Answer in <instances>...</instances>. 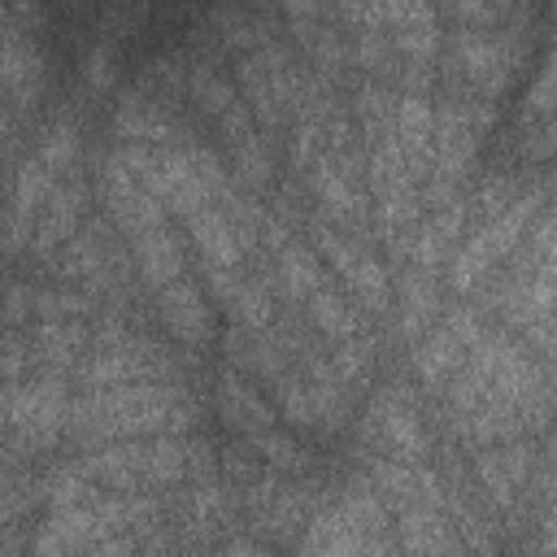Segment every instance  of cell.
<instances>
[{
  "label": "cell",
  "mask_w": 557,
  "mask_h": 557,
  "mask_svg": "<svg viewBox=\"0 0 557 557\" xmlns=\"http://www.w3.org/2000/svg\"><path fill=\"white\" fill-rule=\"evenodd\" d=\"M26 344H30V366H44V374H61L87 352V331L78 318L35 322V335Z\"/></svg>",
  "instance_id": "13"
},
{
  "label": "cell",
  "mask_w": 557,
  "mask_h": 557,
  "mask_svg": "<svg viewBox=\"0 0 557 557\" xmlns=\"http://www.w3.org/2000/svg\"><path fill=\"white\" fill-rule=\"evenodd\" d=\"M83 205H87V191H83V183H78V178L57 183V187H52V196L44 200L39 218H35V231H30L26 252H30V257H57V248L78 231Z\"/></svg>",
  "instance_id": "11"
},
{
  "label": "cell",
  "mask_w": 557,
  "mask_h": 557,
  "mask_svg": "<svg viewBox=\"0 0 557 557\" xmlns=\"http://www.w3.org/2000/svg\"><path fill=\"white\" fill-rule=\"evenodd\" d=\"M30 370V344L17 331H0V383L26 379Z\"/></svg>",
  "instance_id": "26"
},
{
  "label": "cell",
  "mask_w": 557,
  "mask_h": 557,
  "mask_svg": "<svg viewBox=\"0 0 557 557\" xmlns=\"http://www.w3.org/2000/svg\"><path fill=\"white\" fill-rule=\"evenodd\" d=\"M278 9H283L292 22H318L322 0H278Z\"/></svg>",
  "instance_id": "29"
},
{
  "label": "cell",
  "mask_w": 557,
  "mask_h": 557,
  "mask_svg": "<svg viewBox=\"0 0 557 557\" xmlns=\"http://www.w3.org/2000/svg\"><path fill=\"white\" fill-rule=\"evenodd\" d=\"M83 78H87V87L91 91H104V87H113V52L100 44L87 61H83Z\"/></svg>",
  "instance_id": "27"
},
{
  "label": "cell",
  "mask_w": 557,
  "mask_h": 557,
  "mask_svg": "<svg viewBox=\"0 0 557 557\" xmlns=\"http://www.w3.org/2000/svg\"><path fill=\"white\" fill-rule=\"evenodd\" d=\"M35 157H39L44 165H52L57 174H65V170L78 161V126H74L70 117L48 122V126H44V135H39Z\"/></svg>",
  "instance_id": "23"
},
{
  "label": "cell",
  "mask_w": 557,
  "mask_h": 557,
  "mask_svg": "<svg viewBox=\"0 0 557 557\" xmlns=\"http://www.w3.org/2000/svg\"><path fill=\"white\" fill-rule=\"evenodd\" d=\"M453 65L457 74L479 91V96H500L509 83H513V70H518V44L509 30L500 26H487V30H474V26H461L453 35Z\"/></svg>",
  "instance_id": "4"
},
{
  "label": "cell",
  "mask_w": 557,
  "mask_h": 557,
  "mask_svg": "<svg viewBox=\"0 0 557 557\" xmlns=\"http://www.w3.org/2000/svg\"><path fill=\"white\" fill-rule=\"evenodd\" d=\"M435 313V274H422V270H409L405 278V300H400V326L405 335H418Z\"/></svg>",
  "instance_id": "22"
},
{
  "label": "cell",
  "mask_w": 557,
  "mask_h": 557,
  "mask_svg": "<svg viewBox=\"0 0 557 557\" xmlns=\"http://www.w3.org/2000/svg\"><path fill=\"white\" fill-rule=\"evenodd\" d=\"M305 305H309V318H313V326L326 335V339H352V335H361V318L352 313V305L344 300V292L339 287H331L326 278L305 296Z\"/></svg>",
  "instance_id": "17"
},
{
  "label": "cell",
  "mask_w": 557,
  "mask_h": 557,
  "mask_svg": "<svg viewBox=\"0 0 557 557\" xmlns=\"http://www.w3.org/2000/svg\"><path fill=\"white\" fill-rule=\"evenodd\" d=\"M218 409L244 435H257V431L274 426V409L257 396V387L244 374H222V383H218Z\"/></svg>",
  "instance_id": "16"
},
{
  "label": "cell",
  "mask_w": 557,
  "mask_h": 557,
  "mask_svg": "<svg viewBox=\"0 0 557 557\" xmlns=\"http://www.w3.org/2000/svg\"><path fill=\"white\" fill-rule=\"evenodd\" d=\"M196 418V405L187 392L170 379H144V383H117V387H87L65 409V435L83 444H109V440H135V435H183Z\"/></svg>",
  "instance_id": "1"
},
{
  "label": "cell",
  "mask_w": 557,
  "mask_h": 557,
  "mask_svg": "<svg viewBox=\"0 0 557 557\" xmlns=\"http://www.w3.org/2000/svg\"><path fill=\"white\" fill-rule=\"evenodd\" d=\"M157 313L178 344H205L209 339V300H205V287L196 278L178 274L165 287H157Z\"/></svg>",
  "instance_id": "10"
},
{
  "label": "cell",
  "mask_w": 557,
  "mask_h": 557,
  "mask_svg": "<svg viewBox=\"0 0 557 557\" xmlns=\"http://www.w3.org/2000/svg\"><path fill=\"white\" fill-rule=\"evenodd\" d=\"M148 87H157V96H161V100H170V96L187 91V74H183V61H178L174 52H165V57H152V61L139 70V91H148Z\"/></svg>",
  "instance_id": "24"
},
{
  "label": "cell",
  "mask_w": 557,
  "mask_h": 557,
  "mask_svg": "<svg viewBox=\"0 0 557 557\" xmlns=\"http://www.w3.org/2000/svg\"><path fill=\"white\" fill-rule=\"evenodd\" d=\"M474 470H479L483 492H487V496H492L500 509H509V505L522 496V487H527L531 457H527V448H522V444L500 440V444H487V448L479 453Z\"/></svg>",
  "instance_id": "12"
},
{
  "label": "cell",
  "mask_w": 557,
  "mask_h": 557,
  "mask_svg": "<svg viewBox=\"0 0 557 557\" xmlns=\"http://www.w3.org/2000/svg\"><path fill=\"white\" fill-rule=\"evenodd\" d=\"M187 222V235L200 252V265L205 270H226V265H244V252H248V239L235 231V222L209 200L191 213H183Z\"/></svg>",
  "instance_id": "9"
},
{
  "label": "cell",
  "mask_w": 557,
  "mask_h": 557,
  "mask_svg": "<svg viewBox=\"0 0 557 557\" xmlns=\"http://www.w3.org/2000/svg\"><path fill=\"white\" fill-rule=\"evenodd\" d=\"M252 444H257V453H261L270 466H278V470H305V466H309V457L300 453V444H296L292 435L274 431V426L257 431V435H252Z\"/></svg>",
  "instance_id": "25"
},
{
  "label": "cell",
  "mask_w": 557,
  "mask_h": 557,
  "mask_svg": "<svg viewBox=\"0 0 557 557\" xmlns=\"http://www.w3.org/2000/svg\"><path fill=\"white\" fill-rule=\"evenodd\" d=\"M22 509H26V492L9 474H0V522H13Z\"/></svg>",
  "instance_id": "28"
},
{
  "label": "cell",
  "mask_w": 557,
  "mask_h": 557,
  "mask_svg": "<svg viewBox=\"0 0 557 557\" xmlns=\"http://www.w3.org/2000/svg\"><path fill=\"white\" fill-rule=\"evenodd\" d=\"M187 96H191V100L200 104V113H209L213 122H218V117L239 100V96H235V87H231L213 65H196V70L187 74Z\"/></svg>",
  "instance_id": "21"
},
{
  "label": "cell",
  "mask_w": 557,
  "mask_h": 557,
  "mask_svg": "<svg viewBox=\"0 0 557 557\" xmlns=\"http://www.w3.org/2000/svg\"><path fill=\"white\" fill-rule=\"evenodd\" d=\"M431 126H435V104L422 87H405L396 96V113H392V135L400 144V157H405V170L413 183L426 178L431 170Z\"/></svg>",
  "instance_id": "8"
},
{
  "label": "cell",
  "mask_w": 557,
  "mask_h": 557,
  "mask_svg": "<svg viewBox=\"0 0 557 557\" xmlns=\"http://www.w3.org/2000/svg\"><path fill=\"white\" fill-rule=\"evenodd\" d=\"M96 183H100V200H104V209H109V218H113V226L131 239V235H139V231H148V226H157V222H165V209H161V200L131 174V165L117 157V148L100 161V174H96Z\"/></svg>",
  "instance_id": "6"
},
{
  "label": "cell",
  "mask_w": 557,
  "mask_h": 557,
  "mask_svg": "<svg viewBox=\"0 0 557 557\" xmlns=\"http://www.w3.org/2000/svg\"><path fill=\"white\" fill-rule=\"evenodd\" d=\"M313 239H318V252L335 265V274L357 292V300L370 309V313H387V300H392V283H387V270L383 261L352 235H344L339 226H331L326 218L313 222Z\"/></svg>",
  "instance_id": "5"
},
{
  "label": "cell",
  "mask_w": 557,
  "mask_h": 557,
  "mask_svg": "<svg viewBox=\"0 0 557 557\" xmlns=\"http://www.w3.org/2000/svg\"><path fill=\"white\" fill-rule=\"evenodd\" d=\"M483 335V322L474 309H453L413 352V370L426 387H444V379L461 366V357L470 352V344Z\"/></svg>",
  "instance_id": "7"
},
{
  "label": "cell",
  "mask_w": 557,
  "mask_h": 557,
  "mask_svg": "<svg viewBox=\"0 0 557 557\" xmlns=\"http://www.w3.org/2000/svg\"><path fill=\"white\" fill-rule=\"evenodd\" d=\"M226 309H231V322H235L239 331H248V335H257V331H270V318H274V300H270V287H265V278H248V274H244V283L235 287V296L226 300Z\"/></svg>",
  "instance_id": "19"
},
{
  "label": "cell",
  "mask_w": 557,
  "mask_h": 557,
  "mask_svg": "<svg viewBox=\"0 0 557 557\" xmlns=\"http://www.w3.org/2000/svg\"><path fill=\"white\" fill-rule=\"evenodd\" d=\"M540 209H544V187H522L500 213L483 218L479 231L453 257V292H474L479 278H487L496 270V261L522 244V235H527V226L535 222Z\"/></svg>",
  "instance_id": "2"
},
{
  "label": "cell",
  "mask_w": 557,
  "mask_h": 557,
  "mask_svg": "<svg viewBox=\"0 0 557 557\" xmlns=\"http://www.w3.org/2000/svg\"><path fill=\"white\" fill-rule=\"evenodd\" d=\"M396 548H409V553H453L461 548L453 522L444 518L440 505H409L400 509V540Z\"/></svg>",
  "instance_id": "15"
},
{
  "label": "cell",
  "mask_w": 557,
  "mask_h": 557,
  "mask_svg": "<svg viewBox=\"0 0 557 557\" xmlns=\"http://www.w3.org/2000/svg\"><path fill=\"white\" fill-rule=\"evenodd\" d=\"M65 409H70V392H65L61 374L0 383V426L22 448L57 444L65 435Z\"/></svg>",
  "instance_id": "3"
},
{
  "label": "cell",
  "mask_w": 557,
  "mask_h": 557,
  "mask_svg": "<svg viewBox=\"0 0 557 557\" xmlns=\"http://www.w3.org/2000/svg\"><path fill=\"white\" fill-rule=\"evenodd\" d=\"M131 248H135L139 274L148 278V287H152V292L183 274V248H178V239H174V231H170L165 222H157V226H148V231L131 235Z\"/></svg>",
  "instance_id": "14"
},
{
  "label": "cell",
  "mask_w": 557,
  "mask_h": 557,
  "mask_svg": "<svg viewBox=\"0 0 557 557\" xmlns=\"http://www.w3.org/2000/svg\"><path fill=\"white\" fill-rule=\"evenodd\" d=\"M274 270H278V287L287 296H296V300H305L322 283V265H318L313 248H305L296 239H287V244L274 248Z\"/></svg>",
  "instance_id": "18"
},
{
  "label": "cell",
  "mask_w": 557,
  "mask_h": 557,
  "mask_svg": "<svg viewBox=\"0 0 557 557\" xmlns=\"http://www.w3.org/2000/svg\"><path fill=\"white\" fill-rule=\"evenodd\" d=\"M379 431H383V440H387L400 457H418V453H422V426H418V413H413L400 396L379 400Z\"/></svg>",
  "instance_id": "20"
}]
</instances>
